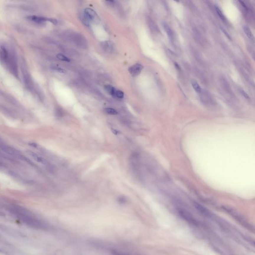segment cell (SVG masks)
<instances>
[{
	"label": "cell",
	"instance_id": "21",
	"mask_svg": "<svg viewBox=\"0 0 255 255\" xmlns=\"http://www.w3.org/2000/svg\"><path fill=\"white\" fill-rule=\"evenodd\" d=\"M240 93H241V94L244 96V97L247 99H249V95H248V94H247V93H246L245 91L242 89H240Z\"/></svg>",
	"mask_w": 255,
	"mask_h": 255
},
{
	"label": "cell",
	"instance_id": "9",
	"mask_svg": "<svg viewBox=\"0 0 255 255\" xmlns=\"http://www.w3.org/2000/svg\"><path fill=\"white\" fill-rule=\"evenodd\" d=\"M163 26L164 27V30H166V33L168 35V37L169 38V40L171 41L172 42L174 41V33L172 32V30H171V27H169V26L166 23H164L163 24Z\"/></svg>",
	"mask_w": 255,
	"mask_h": 255
},
{
	"label": "cell",
	"instance_id": "20",
	"mask_svg": "<svg viewBox=\"0 0 255 255\" xmlns=\"http://www.w3.org/2000/svg\"><path fill=\"white\" fill-rule=\"evenodd\" d=\"M124 94L122 91H120V90H117L116 92V94H115V97L118 98L119 99H122L124 97Z\"/></svg>",
	"mask_w": 255,
	"mask_h": 255
},
{
	"label": "cell",
	"instance_id": "12",
	"mask_svg": "<svg viewBox=\"0 0 255 255\" xmlns=\"http://www.w3.org/2000/svg\"><path fill=\"white\" fill-rule=\"evenodd\" d=\"M105 89L106 91H107V92L109 94H110L113 97H115V94H116V92L117 91V90L115 89V88L112 86L111 85H106L105 86Z\"/></svg>",
	"mask_w": 255,
	"mask_h": 255
},
{
	"label": "cell",
	"instance_id": "19",
	"mask_svg": "<svg viewBox=\"0 0 255 255\" xmlns=\"http://www.w3.org/2000/svg\"><path fill=\"white\" fill-rule=\"evenodd\" d=\"M51 68L53 70L61 73H66V71L64 69L62 68L61 67H58V66H53V67H51Z\"/></svg>",
	"mask_w": 255,
	"mask_h": 255
},
{
	"label": "cell",
	"instance_id": "2",
	"mask_svg": "<svg viewBox=\"0 0 255 255\" xmlns=\"http://www.w3.org/2000/svg\"><path fill=\"white\" fill-rule=\"evenodd\" d=\"M143 68V66L142 64L137 63L130 67L129 71L132 76H136L140 74Z\"/></svg>",
	"mask_w": 255,
	"mask_h": 255
},
{
	"label": "cell",
	"instance_id": "25",
	"mask_svg": "<svg viewBox=\"0 0 255 255\" xmlns=\"http://www.w3.org/2000/svg\"><path fill=\"white\" fill-rule=\"evenodd\" d=\"M2 163H1V162H0V166H2Z\"/></svg>",
	"mask_w": 255,
	"mask_h": 255
},
{
	"label": "cell",
	"instance_id": "23",
	"mask_svg": "<svg viewBox=\"0 0 255 255\" xmlns=\"http://www.w3.org/2000/svg\"><path fill=\"white\" fill-rule=\"evenodd\" d=\"M106 3H108V4L110 5V6H113L114 5V4H115V1H106Z\"/></svg>",
	"mask_w": 255,
	"mask_h": 255
},
{
	"label": "cell",
	"instance_id": "14",
	"mask_svg": "<svg viewBox=\"0 0 255 255\" xmlns=\"http://www.w3.org/2000/svg\"><path fill=\"white\" fill-rule=\"evenodd\" d=\"M215 10H216V13H217V14L218 15L219 17H220V19L223 21H226V18H225V16L223 14V13H222L220 9L218 6H215Z\"/></svg>",
	"mask_w": 255,
	"mask_h": 255
},
{
	"label": "cell",
	"instance_id": "17",
	"mask_svg": "<svg viewBox=\"0 0 255 255\" xmlns=\"http://www.w3.org/2000/svg\"><path fill=\"white\" fill-rule=\"evenodd\" d=\"M81 19L82 22L83 24H84L85 25H86L87 26H88L89 25L90 21L88 19V18L84 14V13H83L82 14L81 16Z\"/></svg>",
	"mask_w": 255,
	"mask_h": 255
},
{
	"label": "cell",
	"instance_id": "11",
	"mask_svg": "<svg viewBox=\"0 0 255 255\" xmlns=\"http://www.w3.org/2000/svg\"><path fill=\"white\" fill-rule=\"evenodd\" d=\"M244 29V32L245 33L246 35H247L248 37L253 42H254L255 41V38L254 37L253 34H252V31L250 29L248 26H244L243 27Z\"/></svg>",
	"mask_w": 255,
	"mask_h": 255
},
{
	"label": "cell",
	"instance_id": "15",
	"mask_svg": "<svg viewBox=\"0 0 255 255\" xmlns=\"http://www.w3.org/2000/svg\"><path fill=\"white\" fill-rule=\"evenodd\" d=\"M56 58H58V59L61 60V61H66V62H69L70 59H69L68 58H67L66 56L63 55V54L59 53L58 54L56 55Z\"/></svg>",
	"mask_w": 255,
	"mask_h": 255
},
{
	"label": "cell",
	"instance_id": "22",
	"mask_svg": "<svg viewBox=\"0 0 255 255\" xmlns=\"http://www.w3.org/2000/svg\"><path fill=\"white\" fill-rule=\"evenodd\" d=\"M49 22H51L52 24H58V21L56 19H50Z\"/></svg>",
	"mask_w": 255,
	"mask_h": 255
},
{
	"label": "cell",
	"instance_id": "24",
	"mask_svg": "<svg viewBox=\"0 0 255 255\" xmlns=\"http://www.w3.org/2000/svg\"><path fill=\"white\" fill-rule=\"evenodd\" d=\"M222 30L223 31V32L225 34V35H226L227 37H228V38H229V39H231L230 38V35L229 34L227 33V32H226V31L224 30V29H223L222 28H221Z\"/></svg>",
	"mask_w": 255,
	"mask_h": 255
},
{
	"label": "cell",
	"instance_id": "18",
	"mask_svg": "<svg viewBox=\"0 0 255 255\" xmlns=\"http://www.w3.org/2000/svg\"><path fill=\"white\" fill-rule=\"evenodd\" d=\"M112 255H128L124 252H122L121 251L117 250L116 249H112L111 250Z\"/></svg>",
	"mask_w": 255,
	"mask_h": 255
},
{
	"label": "cell",
	"instance_id": "16",
	"mask_svg": "<svg viewBox=\"0 0 255 255\" xmlns=\"http://www.w3.org/2000/svg\"><path fill=\"white\" fill-rule=\"evenodd\" d=\"M105 110L106 112L109 115H117L118 114V112L113 108H107L105 109Z\"/></svg>",
	"mask_w": 255,
	"mask_h": 255
},
{
	"label": "cell",
	"instance_id": "6",
	"mask_svg": "<svg viewBox=\"0 0 255 255\" xmlns=\"http://www.w3.org/2000/svg\"><path fill=\"white\" fill-rule=\"evenodd\" d=\"M101 46L105 51L107 53H112L113 51L114 43L111 41H105L101 43Z\"/></svg>",
	"mask_w": 255,
	"mask_h": 255
},
{
	"label": "cell",
	"instance_id": "4",
	"mask_svg": "<svg viewBox=\"0 0 255 255\" xmlns=\"http://www.w3.org/2000/svg\"><path fill=\"white\" fill-rule=\"evenodd\" d=\"M26 152L30 156H31L34 160H35V161H37V162L44 164L45 166H48V162L44 158H42L41 156H39L38 155L36 154L34 151H27Z\"/></svg>",
	"mask_w": 255,
	"mask_h": 255
},
{
	"label": "cell",
	"instance_id": "7",
	"mask_svg": "<svg viewBox=\"0 0 255 255\" xmlns=\"http://www.w3.org/2000/svg\"><path fill=\"white\" fill-rule=\"evenodd\" d=\"M9 60V53L4 46L0 48V61L4 63L7 62Z\"/></svg>",
	"mask_w": 255,
	"mask_h": 255
},
{
	"label": "cell",
	"instance_id": "1",
	"mask_svg": "<svg viewBox=\"0 0 255 255\" xmlns=\"http://www.w3.org/2000/svg\"><path fill=\"white\" fill-rule=\"evenodd\" d=\"M179 214L182 218L188 222V223L192 225H196L197 224V221L192 216L191 214L187 212V211L184 210L183 209H179Z\"/></svg>",
	"mask_w": 255,
	"mask_h": 255
},
{
	"label": "cell",
	"instance_id": "5",
	"mask_svg": "<svg viewBox=\"0 0 255 255\" xmlns=\"http://www.w3.org/2000/svg\"><path fill=\"white\" fill-rule=\"evenodd\" d=\"M83 13L90 22L95 20L97 17L95 11L90 8H86Z\"/></svg>",
	"mask_w": 255,
	"mask_h": 255
},
{
	"label": "cell",
	"instance_id": "8",
	"mask_svg": "<svg viewBox=\"0 0 255 255\" xmlns=\"http://www.w3.org/2000/svg\"><path fill=\"white\" fill-rule=\"evenodd\" d=\"M27 19L30 21L34 22H37V23H42V22H45L46 21L50 20L49 18H45L43 17H38L37 16H30L27 17Z\"/></svg>",
	"mask_w": 255,
	"mask_h": 255
},
{
	"label": "cell",
	"instance_id": "3",
	"mask_svg": "<svg viewBox=\"0 0 255 255\" xmlns=\"http://www.w3.org/2000/svg\"><path fill=\"white\" fill-rule=\"evenodd\" d=\"M193 205L195 208L199 211L201 214L204 215V216L207 217H212V213L209 211L208 209H206L205 207L201 205V204H199L198 203L194 202L193 203Z\"/></svg>",
	"mask_w": 255,
	"mask_h": 255
},
{
	"label": "cell",
	"instance_id": "10",
	"mask_svg": "<svg viewBox=\"0 0 255 255\" xmlns=\"http://www.w3.org/2000/svg\"><path fill=\"white\" fill-rule=\"evenodd\" d=\"M76 37L74 38V40L76 42L77 44L79 45H81V46H86L87 43H86V40L83 37L82 35H75Z\"/></svg>",
	"mask_w": 255,
	"mask_h": 255
},
{
	"label": "cell",
	"instance_id": "13",
	"mask_svg": "<svg viewBox=\"0 0 255 255\" xmlns=\"http://www.w3.org/2000/svg\"><path fill=\"white\" fill-rule=\"evenodd\" d=\"M191 84L193 87V89H194L195 91H196V92L197 93H201V92H202V89H201V87L198 83L197 82L194 80H192L191 81Z\"/></svg>",
	"mask_w": 255,
	"mask_h": 255
}]
</instances>
